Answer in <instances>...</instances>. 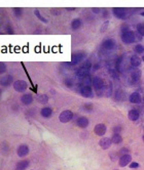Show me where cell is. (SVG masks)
<instances>
[{"instance_id":"d4e9b609","label":"cell","mask_w":144,"mask_h":170,"mask_svg":"<svg viewBox=\"0 0 144 170\" xmlns=\"http://www.w3.org/2000/svg\"><path fill=\"white\" fill-rule=\"evenodd\" d=\"M124 98H126V95H124V91L122 90H117V92H115V100H124Z\"/></svg>"},{"instance_id":"5bb4252c","label":"cell","mask_w":144,"mask_h":170,"mask_svg":"<svg viewBox=\"0 0 144 170\" xmlns=\"http://www.w3.org/2000/svg\"><path fill=\"white\" fill-rule=\"evenodd\" d=\"M76 124L78 127L80 128H85L88 125H89V119L87 117H80L77 119L76 121Z\"/></svg>"},{"instance_id":"60d3db41","label":"cell","mask_w":144,"mask_h":170,"mask_svg":"<svg viewBox=\"0 0 144 170\" xmlns=\"http://www.w3.org/2000/svg\"><path fill=\"white\" fill-rule=\"evenodd\" d=\"M142 16H144V12H142Z\"/></svg>"},{"instance_id":"f1b7e54d","label":"cell","mask_w":144,"mask_h":170,"mask_svg":"<svg viewBox=\"0 0 144 170\" xmlns=\"http://www.w3.org/2000/svg\"><path fill=\"white\" fill-rule=\"evenodd\" d=\"M135 51H136L137 53H143L144 52V46L141 44H137L136 46H135Z\"/></svg>"},{"instance_id":"e575fe53","label":"cell","mask_w":144,"mask_h":170,"mask_svg":"<svg viewBox=\"0 0 144 170\" xmlns=\"http://www.w3.org/2000/svg\"><path fill=\"white\" fill-rule=\"evenodd\" d=\"M92 11H93L94 14H99V12L101 11V9L100 8H97V7H93L92 8Z\"/></svg>"},{"instance_id":"277c9868","label":"cell","mask_w":144,"mask_h":170,"mask_svg":"<svg viewBox=\"0 0 144 170\" xmlns=\"http://www.w3.org/2000/svg\"><path fill=\"white\" fill-rule=\"evenodd\" d=\"M27 83L24 80H18L14 83V89L18 92H24L27 89Z\"/></svg>"},{"instance_id":"44dd1931","label":"cell","mask_w":144,"mask_h":170,"mask_svg":"<svg viewBox=\"0 0 144 170\" xmlns=\"http://www.w3.org/2000/svg\"><path fill=\"white\" fill-rule=\"evenodd\" d=\"M21 100L24 105H30L33 102V98H32L31 94H24V95L21 98Z\"/></svg>"},{"instance_id":"8fae6325","label":"cell","mask_w":144,"mask_h":170,"mask_svg":"<svg viewBox=\"0 0 144 170\" xmlns=\"http://www.w3.org/2000/svg\"><path fill=\"white\" fill-rule=\"evenodd\" d=\"M94 131H95V133L97 135H99V136H103V135L105 134V132H106V126H105L104 124H97V125L95 126Z\"/></svg>"},{"instance_id":"5b68a950","label":"cell","mask_w":144,"mask_h":170,"mask_svg":"<svg viewBox=\"0 0 144 170\" xmlns=\"http://www.w3.org/2000/svg\"><path fill=\"white\" fill-rule=\"evenodd\" d=\"M80 94L83 98H92L94 95V92L91 86H82L80 88Z\"/></svg>"},{"instance_id":"52a82bcc","label":"cell","mask_w":144,"mask_h":170,"mask_svg":"<svg viewBox=\"0 0 144 170\" xmlns=\"http://www.w3.org/2000/svg\"><path fill=\"white\" fill-rule=\"evenodd\" d=\"M85 57V55L83 52H77L72 55V61H71V65H76L78 63H80L83 59Z\"/></svg>"},{"instance_id":"484cf974","label":"cell","mask_w":144,"mask_h":170,"mask_svg":"<svg viewBox=\"0 0 144 170\" xmlns=\"http://www.w3.org/2000/svg\"><path fill=\"white\" fill-rule=\"evenodd\" d=\"M81 26V21L79 19H75V20L72 21L71 23V28L73 30H77L78 28H80Z\"/></svg>"},{"instance_id":"836d02e7","label":"cell","mask_w":144,"mask_h":170,"mask_svg":"<svg viewBox=\"0 0 144 170\" xmlns=\"http://www.w3.org/2000/svg\"><path fill=\"white\" fill-rule=\"evenodd\" d=\"M65 84L67 87H71L72 86V82H71V80H68V79H66L65 80Z\"/></svg>"},{"instance_id":"74e56055","label":"cell","mask_w":144,"mask_h":170,"mask_svg":"<svg viewBox=\"0 0 144 170\" xmlns=\"http://www.w3.org/2000/svg\"><path fill=\"white\" fill-rule=\"evenodd\" d=\"M51 14H56L58 16V14H59V10H56V9H51Z\"/></svg>"},{"instance_id":"4dcf8cb0","label":"cell","mask_w":144,"mask_h":170,"mask_svg":"<svg viewBox=\"0 0 144 170\" xmlns=\"http://www.w3.org/2000/svg\"><path fill=\"white\" fill-rule=\"evenodd\" d=\"M14 16H22V8H21V7H14Z\"/></svg>"},{"instance_id":"6da1fadb","label":"cell","mask_w":144,"mask_h":170,"mask_svg":"<svg viewBox=\"0 0 144 170\" xmlns=\"http://www.w3.org/2000/svg\"><path fill=\"white\" fill-rule=\"evenodd\" d=\"M122 40L127 44H131V43H134L136 41V35H135L134 32L132 31H126L122 32Z\"/></svg>"},{"instance_id":"9c48e42d","label":"cell","mask_w":144,"mask_h":170,"mask_svg":"<svg viewBox=\"0 0 144 170\" xmlns=\"http://www.w3.org/2000/svg\"><path fill=\"white\" fill-rule=\"evenodd\" d=\"M111 143H112V141H110V138H108V137H104V138L100 139L99 145H100V147H101V149H102V150H107V149L110 148Z\"/></svg>"},{"instance_id":"3957f363","label":"cell","mask_w":144,"mask_h":170,"mask_svg":"<svg viewBox=\"0 0 144 170\" xmlns=\"http://www.w3.org/2000/svg\"><path fill=\"white\" fill-rule=\"evenodd\" d=\"M72 117H73L72 112L69 111V110H65V111H63L61 114H60L59 120H60V122H62V123H67V122H69L70 120L72 119Z\"/></svg>"},{"instance_id":"d6a6232c","label":"cell","mask_w":144,"mask_h":170,"mask_svg":"<svg viewBox=\"0 0 144 170\" xmlns=\"http://www.w3.org/2000/svg\"><path fill=\"white\" fill-rule=\"evenodd\" d=\"M138 166H139V164L137 162H133V163H131V164H130L131 168H137Z\"/></svg>"},{"instance_id":"8992f818","label":"cell","mask_w":144,"mask_h":170,"mask_svg":"<svg viewBox=\"0 0 144 170\" xmlns=\"http://www.w3.org/2000/svg\"><path fill=\"white\" fill-rule=\"evenodd\" d=\"M131 161H132V157H131V155H129V154L122 155L119 159V166L126 167L128 164H130Z\"/></svg>"},{"instance_id":"7a4b0ae2","label":"cell","mask_w":144,"mask_h":170,"mask_svg":"<svg viewBox=\"0 0 144 170\" xmlns=\"http://www.w3.org/2000/svg\"><path fill=\"white\" fill-rule=\"evenodd\" d=\"M91 67H92L91 62H87V63H85V65H82V66H81L80 68L77 70L76 76L78 77L79 79H80V78H82V77L89 75V72H90V69H91Z\"/></svg>"},{"instance_id":"8d00e7d4","label":"cell","mask_w":144,"mask_h":170,"mask_svg":"<svg viewBox=\"0 0 144 170\" xmlns=\"http://www.w3.org/2000/svg\"><path fill=\"white\" fill-rule=\"evenodd\" d=\"M85 109H87V110H92V105H85Z\"/></svg>"},{"instance_id":"7402d4cb","label":"cell","mask_w":144,"mask_h":170,"mask_svg":"<svg viewBox=\"0 0 144 170\" xmlns=\"http://www.w3.org/2000/svg\"><path fill=\"white\" fill-rule=\"evenodd\" d=\"M40 114H41L42 117L44 118H48L51 116V114H53V110L51 109V108H43V109H41V112H40Z\"/></svg>"},{"instance_id":"e0dca14e","label":"cell","mask_w":144,"mask_h":170,"mask_svg":"<svg viewBox=\"0 0 144 170\" xmlns=\"http://www.w3.org/2000/svg\"><path fill=\"white\" fill-rule=\"evenodd\" d=\"M128 117L131 121H137L139 119V112L137 110H131L128 113Z\"/></svg>"},{"instance_id":"4fadbf2b","label":"cell","mask_w":144,"mask_h":170,"mask_svg":"<svg viewBox=\"0 0 144 170\" xmlns=\"http://www.w3.org/2000/svg\"><path fill=\"white\" fill-rule=\"evenodd\" d=\"M17 153H18V156L19 157H25L26 155H28L29 153V147L26 145H22L18 148L17 150Z\"/></svg>"},{"instance_id":"603a6c76","label":"cell","mask_w":144,"mask_h":170,"mask_svg":"<svg viewBox=\"0 0 144 170\" xmlns=\"http://www.w3.org/2000/svg\"><path fill=\"white\" fill-rule=\"evenodd\" d=\"M28 166H29V162L28 161H20V162H18V164H17L16 166V169L17 170H25L28 168Z\"/></svg>"},{"instance_id":"ba28073f","label":"cell","mask_w":144,"mask_h":170,"mask_svg":"<svg viewBox=\"0 0 144 170\" xmlns=\"http://www.w3.org/2000/svg\"><path fill=\"white\" fill-rule=\"evenodd\" d=\"M112 12L117 18L119 19H126V9L122 7H114L112 9Z\"/></svg>"},{"instance_id":"d590c367","label":"cell","mask_w":144,"mask_h":170,"mask_svg":"<svg viewBox=\"0 0 144 170\" xmlns=\"http://www.w3.org/2000/svg\"><path fill=\"white\" fill-rule=\"evenodd\" d=\"M107 25H108V22H106V23L104 24V27H103V28H101V31H102V32H104V31H105V29H106V27H107Z\"/></svg>"},{"instance_id":"2e32d148","label":"cell","mask_w":144,"mask_h":170,"mask_svg":"<svg viewBox=\"0 0 144 170\" xmlns=\"http://www.w3.org/2000/svg\"><path fill=\"white\" fill-rule=\"evenodd\" d=\"M102 47L106 50H111L114 47V41L112 39H107L102 43Z\"/></svg>"},{"instance_id":"4316f807","label":"cell","mask_w":144,"mask_h":170,"mask_svg":"<svg viewBox=\"0 0 144 170\" xmlns=\"http://www.w3.org/2000/svg\"><path fill=\"white\" fill-rule=\"evenodd\" d=\"M37 100H38V102H39L40 104L44 105V104H46V103H48V95H46V94H40V95L38 96Z\"/></svg>"},{"instance_id":"f35d334b","label":"cell","mask_w":144,"mask_h":170,"mask_svg":"<svg viewBox=\"0 0 144 170\" xmlns=\"http://www.w3.org/2000/svg\"><path fill=\"white\" fill-rule=\"evenodd\" d=\"M75 8H73V7H67V10H74Z\"/></svg>"},{"instance_id":"9a60e30c","label":"cell","mask_w":144,"mask_h":170,"mask_svg":"<svg viewBox=\"0 0 144 170\" xmlns=\"http://www.w3.org/2000/svg\"><path fill=\"white\" fill-rule=\"evenodd\" d=\"M1 85L2 86H8V85H10L12 84V75H5V76H3V77H1Z\"/></svg>"},{"instance_id":"30bf717a","label":"cell","mask_w":144,"mask_h":170,"mask_svg":"<svg viewBox=\"0 0 144 170\" xmlns=\"http://www.w3.org/2000/svg\"><path fill=\"white\" fill-rule=\"evenodd\" d=\"M94 86V88L98 91V90L102 89L103 86H104V81L102 80L101 78H99V77H94L93 79V84H92Z\"/></svg>"},{"instance_id":"b9f144b4","label":"cell","mask_w":144,"mask_h":170,"mask_svg":"<svg viewBox=\"0 0 144 170\" xmlns=\"http://www.w3.org/2000/svg\"><path fill=\"white\" fill-rule=\"evenodd\" d=\"M115 170H117V169H115Z\"/></svg>"},{"instance_id":"ffe728a7","label":"cell","mask_w":144,"mask_h":170,"mask_svg":"<svg viewBox=\"0 0 144 170\" xmlns=\"http://www.w3.org/2000/svg\"><path fill=\"white\" fill-rule=\"evenodd\" d=\"M140 77H141V72L139 70H135L131 73V79H132L133 82H138Z\"/></svg>"},{"instance_id":"d6986e66","label":"cell","mask_w":144,"mask_h":170,"mask_svg":"<svg viewBox=\"0 0 144 170\" xmlns=\"http://www.w3.org/2000/svg\"><path fill=\"white\" fill-rule=\"evenodd\" d=\"M130 63L133 67L136 68V67H139L141 65V60H140V57H137V55H133V57H131Z\"/></svg>"},{"instance_id":"ac0fdd59","label":"cell","mask_w":144,"mask_h":170,"mask_svg":"<svg viewBox=\"0 0 144 170\" xmlns=\"http://www.w3.org/2000/svg\"><path fill=\"white\" fill-rule=\"evenodd\" d=\"M80 83L83 86H90L91 84H93V79L90 77V75H87V76L80 78Z\"/></svg>"},{"instance_id":"1f68e13d","label":"cell","mask_w":144,"mask_h":170,"mask_svg":"<svg viewBox=\"0 0 144 170\" xmlns=\"http://www.w3.org/2000/svg\"><path fill=\"white\" fill-rule=\"evenodd\" d=\"M5 70H6L5 65H4L3 63H1V64H0V73H1V74H3V73L5 72Z\"/></svg>"},{"instance_id":"cb8c5ba5","label":"cell","mask_w":144,"mask_h":170,"mask_svg":"<svg viewBox=\"0 0 144 170\" xmlns=\"http://www.w3.org/2000/svg\"><path fill=\"white\" fill-rule=\"evenodd\" d=\"M122 138L119 133H114L112 136V138H111V141H112L113 143H115V145H119V143H122Z\"/></svg>"},{"instance_id":"f546056e","label":"cell","mask_w":144,"mask_h":170,"mask_svg":"<svg viewBox=\"0 0 144 170\" xmlns=\"http://www.w3.org/2000/svg\"><path fill=\"white\" fill-rule=\"evenodd\" d=\"M137 31L140 35L144 36V24H139L138 27H137Z\"/></svg>"},{"instance_id":"7c38bea8","label":"cell","mask_w":144,"mask_h":170,"mask_svg":"<svg viewBox=\"0 0 144 170\" xmlns=\"http://www.w3.org/2000/svg\"><path fill=\"white\" fill-rule=\"evenodd\" d=\"M129 100L132 104H140L141 103V95L138 92H133L130 96H129Z\"/></svg>"},{"instance_id":"83f0119b","label":"cell","mask_w":144,"mask_h":170,"mask_svg":"<svg viewBox=\"0 0 144 170\" xmlns=\"http://www.w3.org/2000/svg\"><path fill=\"white\" fill-rule=\"evenodd\" d=\"M34 14H35V16H37V18L39 19V20L41 21V22H43V23H48V20H46V19H44L43 16L40 14V12H39V10H38V9L34 10Z\"/></svg>"},{"instance_id":"ab89813d","label":"cell","mask_w":144,"mask_h":170,"mask_svg":"<svg viewBox=\"0 0 144 170\" xmlns=\"http://www.w3.org/2000/svg\"><path fill=\"white\" fill-rule=\"evenodd\" d=\"M142 138H143V141H144V134H143V136H142Z\"/></svg>"}]
</instances>
